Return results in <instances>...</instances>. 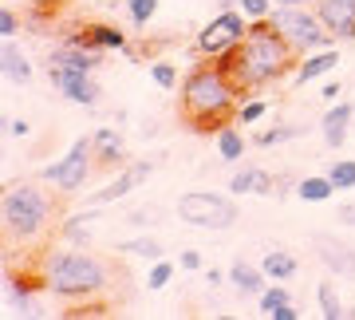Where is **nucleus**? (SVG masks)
Segmentation results:
<instances>
[{
  "mask_svg": "<svg viewBox=\"0 0 355 320\" xmlns=\"http://www.w3.org/2000/svg\"><path fill=\"white\" fill-rule=\"evenodd\" d=\"M312 249H316L320 265L331 273V277H355V249L336 233H316L312 237Z\"/></svg>",
  "mask_w": 355,
  "mask_h": 320,
  "instance_id": "obj_11",
  "label": "nucleus"
},
{
  "mask_svg": "<svg viewBox=\"0 0 355 320\" xmlns=\"http://www.w3.org/2000/svg\"><path fill=\"white\" fill-rule=\"evenodd\" d=\"M91 151H95V170H123L130 162L127 139L114 127H99L91 135Z\"/></svg>",
  "mask_w": 355,
  "mask_h": 320,
  "instance_id": "obj_12",
  "label": "nucleus"
},
{
  "mask_svg": "<svg viewBox=\"0 0 355 320\" xmlns=\"http://www.w3.org/2000/svg\"><path fill=\"white\" fill-rule=\"evenodd\" d=\"M119 249L130 253V257H146V261H162V257H166V249H162L158 237H127Z\"/></svg>",
  "mask_w": 355,
  "mask_h": 320,
  "instance_id": "obj_27",
  "label": "nucleus"
},
{
  "mask_svg": "<svg viewBox=\"0 0 355 320\" xmlns=\"http://www.w3.org/2000/svg\"><path fill=\"white\" fill-rule=\"evenodd\" d=\"M328 178H331V186H336L340 194L355 190V158H340V162H331Z\"/></svg>",
  "mask_w": 355,
  "mask_h": 320,
  "instance_id": "obj_30",
  "label": "nucleus"
},
{
  "mask_svg": "<svg viewBox=\"0 0 355 320\" xmlns=\"http://www.w3.org/2000/svg\"><path fill=\"white\" fill-rule=\"evenodd\" d=\"M292 60H296V51L284 44V36L272 28V20H257L249 28V36L237 44V51L225 56L221 64L229 67V76L237 79V87L245 95H253V91H261V87H268V83H277V79L288 76Z\"/></svg>",
  "mask_w": 355,
  "mask_h": 320,
  "instance_id": "obj_2",
  "label": "nucleus"
},
{
  "mask_svg": "<svg viewBox=\"0 0 355 320\" xmlns=\"http://www.w3.org/2000/svg\"><path fill=\"white\" fill-rule=\"evenodd\" d=\"M158 16V0H127V20L130 28H146Z\"/></svg>",
  "mask_w": 355,
  "mask_h": 320,
  "instance_id": "obj_31",
  "label": "nucleus"
},
{
  "mask_svg": "<svg viewBox=\"0 0 355 320\" xmlns=\"http://www.w3.org/2000/svg\"><path fill=\"white\" fill-rule=\"evenodd\" d=\"M331 194H340L336 190V186H331V178L328 174H312V178H300L296 182V198H300V202H328Z\"/></svg>",
  "mask_w": 355,
  "mask_h": 320,
  "instance_id": "obj_25",
  "label": "nucleus"
},
{
  "mask_svg": "<svg viewBox=\"0 0 355 320\" xmlns=\"http://www.w3.org/2000/svg\"><path fill=\"white\" fill-rule=\"evenodd\" d=\"M352 119H355V103H347V99H336L328 111H324V119H320V135H324V142H328L331 151H340L343 142H347Z\"/></svg>",
  "mask_w": 355,
  "mask_h": 320,
  "instance_id": "obj_15",
  "label": "nucleus"
},
{
  "mask_svg": "<svg viewBox=\"0 0 355 320\" xmlns=\"http://www.w3.org/2000/svg\"><path fill=\"white\" fill-rule=\"evenodd\" d=\"M237 8L249 16V24H257V20H268L277 12V0H237Z\"/></svg>",
  "mask_w": 355,
  "mask_h": 320,
  "instance_id": "obj_34",
  "label": "nucleus"
},
{
  "mask_svg": "<svg viewBox=\"0 0 355 320\" xmlns=\"http://www.w3.org/2000/svg\"><path fill=\"white\" fill-rule=\"evenodd\" d=\"M316 0H277V8H312Z\"/></svg>",
  "mask_w": 355,
  "mask_h": 320,
  "instance_id": "obj_43",
  "label": "nucleus"
},
{
  "mask_svg": "<svg viewBox=\"0 0 355 320\" xmlns=\"http://www.w3.org/2000/svg\"><path fill=\"white\" fill-rule=\"evenodd\" d=\"M178 265H182V269H190V273H202L205 269V261H202L198 249H182V253H178Z\"/></svg>",
  "mask_w": 355,
  "mask_h": 320,
  "instance_id": "obj_37",
  "label": "nucleus"
},
{
  "mask_svg": "<svg viewBox=\"0 0 355 320\" xmlns=\"http://www.w3.org/2000/svg\"><path fill=\"white\" fill-rule=\"evenodd\" d=\"M272 28H277L284 44H288L296 56H308V51H320V48H336V36H331L324 20L316 16V4L312 8H277L268 16Z\"/></svg>",
  "mask_w": 355,
  "mask_h": 320,
  "instance_id": "obj_6",
  "label": "nucleus"
},
{
  "mask_svg": "<svg viewBox=\"0 0 355 320\" xmlns=\"http://www.w3.org/2000/svg\"><path fill=\"white\" fill-rule=\"evenodd\" d=\"M91 170H95V151H91V135H79L71 146H67L64 158H55V162H48V167L40 170V178L48 182V186H55L60 194H76L87 186Z\"/></svg>",
  "mask_w": 355,
  "mask_h": 320,
  "instance_id": "obj_8",
  "label": "nucleus"
},
{
  "mask_svg": "<svg viewBox=\"0 0 355 320\" xmlns=\"http://www.w3.org/2000/svg\"><path fill=\"white\" fill-rule=\"evenodd\" d=\"M71 40H79L83 48H95V51L127 48V32H123V28H111V24H87L79 36H71Z\"/></svg>",
  "mask_w": 355,
  "mask_h": 320,
  "instance_id": "obj_21",
  "label": "nucleus"
},
{
  "mask_svg": "<svg viewBox=\"0 0 355 320\" xmlns=\"http://www.w3.org/2000/svg\"><path fill=\"white\" fill-rule=\"evenodd\" d=\"M261 269L268 273V281H292L296 269H300V261H296L288 249H268V253L261 257Z\"/></svg>",
  "mask_w": 355,
  "mask_h": 320,
  "instance_id": "obj_24",
  "label": "nucleus"
},
{
  "mask_svg": "<svg viewBox=\"0 0 355 320\" xmlns=\"http://www.w3.org/2000/svg\"><path fill=\"white\" fill-rule=\"evenodd\" d=\"M8 130H12L16 139H24V135H28V130H32V127H28L24 119H8Z\"/></svg>",
  "mask_w": 355,
  "mask_h": 320,
  "instance_id": "obj_42",
  "label": "nucleus"
},
{
  "mask_svg": "<svg viewBox=\"0 0 355 320\" xmlns=\"http://www.w3.org/2000/svg\"><path fill=\"white\" fill-rule=\"evenodd\" d=\"M300 135H308V127H268L253 135V146H280V142H292Z\"/></svg>",
  "mask_w": 355,
  "mask_h": 320,
  "instance_id": "obj_28",
  "label": "nucleus"
},
{
  "mask_svg": "<svg viewBox=\"0 0 355 320\" xmlns=\"http://www.w3.org/2000/svg\"><path fill=\"white\" fill-rule=\"evenodd\" d=\"M48 79H51V87L60 91L67 103H76V107H95V103H99V83L91 79V71L48 64Z\"/></svg>",
  "mask_w": 355,
  "mask_h": 320,
  "instance_id": "obj_9",
  "label": "nucleus"
},
{
  "mask_svg": "<svg viewBox=\"0 0 355 320\" xmlns=\"http://www.w3.org/2000/svg\"><path fill=\"white\" fill-rule=\"evenodd\" d=\"M265 115H268V103H265V99H241L237 123H241V127H253V123H261Z\"/></svg>",
  "mask_w": 355,
  "mask_h": 320,
  "instance_id": "obj_35",
  "label": "nucleus"
},
{
  "mask_svg": "<svg viewBox=\"0 0 355 320\" xmlns=\"http://www.w3.org/2000/svg\"><path fill=\"white\" fill-rule=\"evenodd\" d=\"M214 146H217V154H221V162H241L245 146H249V139L241 135V123H225V127L214 135Z\"/></svg>",
  "mask_w": 355,
  "mask_h": 320,
  "instance_id": "obj_23",
  "label": "nucleus"
},
{
  "mask_svg": "<svg viewBox=\"0 0 355 320\" xmlns=\"http://www.w3.org/2000/svg\"><path fill=\"white\" fill-rule=\"evenodd\" d=\"M316 305H320V317L324 320H343V317H352L347 312V305H343V296H340V289L331 281H324L316 289Z\"/></svg>",
  "mask_w": 355,
  "mask_h": 320,
  "instance_id": "obj_26",
  "label": "nucleus"
},
{
  "mask_svg": "<svg viewBox=\"0 0 355 320\" xmlns=\"http://www.w3.org/2000/svg\"><path fill=\"white\" fill-rule=\"evenodd\" d=\"M249 16L241 12V8H217V16L209 20V24L198 32V51H202L205 60H225V56H233L237 51V44H241L245 36H249Z\"/></svg>",
  "mask_w": 355,
  "mask_h": 320,
  "instance_id": "obj_7",
  "label": "nucleus"
},
{
  "mask_svg": "<svg viewBox=\"0 0 355 320\" xmlns=\"http://www.w3.org/2000/svg\"><path fill=\"white\" fill-rule=\"evenodd\" d=\"M150 79L162 91H174L178 87V67L170 64V60H154V64H150Z\"/></svg>",
  "mask_w": 355,
  "mask_h": 320,
  "instance_id": "obj_32",
  "label": "nucleus"
},
{
  "mask_svg": "<svg viewBox=\"0 0 355 320\" xmlns=\"http://www.w3.org/2000/svg\"><path fill=\"white\" fill-rule=\"evenodd\" d=\"M16 32H20V20H16V12H12V8H0V36L12 40Z\"/></svg>",
  "mask_w": 355,
  "mask_h": 320,
  "instance_id": "obj_36",
  "label": "nucleus"
},
{
  "mask_svg": "<svg viewBox=\"0 0 355 320\" xmlns=\"http://www.w3.org/2000/svg\"><path fill=\"white\" fill-rule=\"evenodd\" d=\"M178 218L193 226V230H205V233H221V230H233L237 226V202L233 194H214V190H190L178 198Z\"/></svg>",
  "mask_w": 355,
  "mask_h": 320,
  "instance_id": "obj_5",
  "label": "nucleus"
},
{
  "mask_svg": "<svg viewBox=\"0 0 355 320\" xmlns=\"http://www.w3.org/2000/svg\"><path fill=\"white\" fill-rule=\"evenodd\" d=\"M103 51H95V48H83L79 40H67V44H60V48H51V56H48V64H55V67H76V71H99V60Z\"/></svg>",
  "mask_w": 355,
  "mask_h": 320,
  "instance_id": "obj_16",
  "label": "nucleus"
},
{
  "mask_svg": "<svg viewBox=\"0 0 355 320\" xmlns=\"http://www.w3.org/2000/svg\"><path fill=\"white\" fill-rule=\"evenodd\" d=\"M316 16L336 36V44L355 40V0H316Z\"/></svg>",
  "mask_w": 355,
  "mask_h": 320,
  "instance_id": "obj_13",
  "label": "nucleus"
},
{
  "mask_svg": "<svg viewBox=\"0 0 355 320\" xmlns=\"http://www.w3.org/2000/svg\"><path fill=\"white\" fill-rule=\"evenodd\" d=\"M0 76L8 79V83H20V87H28L32 76H36V71H32V60L16 48L12 40H4V44H0Z\"/></svg>",
  "mask_w": 355,
  "mask_h": 320,
  "instance_id": "obj_20",
  "label": "nucleus"
},
{
  "mask_svg": "<svg viewBox=\"0 0 355 320\" xmlns=\"http://www.w3.org/2000/svg\"><path fill=\"white\" fill-rule=\"evenodd\" d=\"M241 95L237 79L229 76L225 64L217 60H205L186 76L182 83V115L193 130L202 135H217L225 123H237V111H241Z\"/></svg>",
  "mask_w": 355,
  "mask_h": 320,
  "instance_id": "obj_1",
  "label": "nucleus"
},
{
  "mask_svg": "<svg viewBox=\"0 0 355 320\" xmlns=\"http://www.w3.org/2000/svg\"><path fill=\"white\" fill-rule=\"evenodd\" d=\"M36 289H44L40 273H36V277H16V273H8V289H4V296H8V305H12L16 312L40 317L44 308H40V301H36Z\"/></svg>",
  "mask_w": 355,
  "mask_h": 320,
  "instance_id": "obj_17",
  "label": "nucleus"
},
{
  "mask_svg": "<svg viewBox=\"0 0 355 320\" xmlns=\"http://www.w3.org/2000/svg\"><path fill=\"white\" fill-rule=\"evenodd\" d=\"M336 218H340L343 226H347V230H355V198H352V202H343V205H340V214H336Z\"/></svg>",
  "mask_w": 355,
  "mask_h": 320,
  "instance_id": "obj_39",
  "label": "nucleus"
},
{
  "mask_svg": "<svg viewBox=\"0 0 355 320\" xmlns=\"http://www.w3.org/2000/svg\"><path fill=\"white\" fill-rule=\"evenodd\" d=\"M174 281V265H170V261H150V273H146V289H154V293H158V289H166V285Z\"/></svg>",
  "mask_w": 355,
  "mask_h": 320,
  "instance_id": "obj_33",
  "label": "nucleus"
},
{
  "mask_svg": "<svg viewBox=\"0 0 355 320\" xmlns=\"http://www.w3.org/2000/svg\"><path fill=\"white\" fill-rule=\"evenodd\" d=\"M95 218H99V214H95V205L79 210V214H67V218L60 221V237H64L67 245H79V249H87L91 237H95V233H91V221H95Z\"/></svg>",
  "mask_w": 355,
  "mask_h": 320,
  "instance_id": "obj_22",
  "label": "nucleus"
},
{
  "mask_svg": "<svg viewBox=\"0 0 355 320\" xmlns=\"http://www.w3.org/2000/svg\"><path fill=\"white\" fill-rule=\"evenodd\" d=\"M340 51L336 48H320V51H308V56H300V64H296V71H292V83L296 87H304V83H316V79H328L336 67H340Z\"/></svg>",
  "mask_w": 355,
  "mask_h": 320,
  "instance_id": "obj_14",
  "label": "nucleus"
},
{
  "mask_svg": "<svg viewBox=\"0 0 355 320\" xmlns=\"http://www.w3.org/2000/svg\"><path fill=\"white\" fill-rule=\"evenodd\" d=\"M272 194H277V198H288V194H296V178H292V174H280V178H277V190H272Z\"/></svg>",
  "mask_w": 355,
  "mask_h": 320,
  "instance_id": "obj_38",
  "label": "nucleus"
},
{
  "mask_svg": "<svg viewBox=\"0 0 355 320\" xmlns=\"http://www.w3.org/2000/svg\"><path fill=\"white\" fill-rule=\"evenodd\" d=\"M36 273L44 281V293L60 296V301H95L111 285V261L83 253L79 245L76 249H44Z\"/></svg>",
  "mask_w": 355,
  "mask_h": 320,
  "instance_id": "obj_4",
  "label": "nucleus"
},
{
  "mask_svg": "<svg viewBox=\"0 0 355 320\" xmlns=\"http://www.w3.org/2000/svg\"><path fill=\"white\" fill-rule=\"evenodd\" d=\"M40 182H12L0 198V237L8 249L40 245L55 226V194L60 190L55 186L48 190Z\"/></svg>",
  "mask_w": 355,
  "mask_h": 320,
  "instance_id": "obj_3",
  "label": "nucleus"
},
{
  "mask_svg": "<svg viewBox=\"0 0 355 320\" xmlns=\"http://www.w3.org/2000/svg\"><path fill=\"white\" fill-rule=\"evenodd\" d=\"M225 281L241 296H261L268 289V273L261 269V265H249V261H233L229 273H225Z\"/></svg>",
  "mask_w": 355,
  "mask_h": 320,
  "instance_id": "obj_19",
  "label": "nucleus"
},
{
  "mask_svg": "<svg viewBox=\"0 0 355 320\" xmlns=\"http://www.w3.org/2000/svg\"><path fill=\"white\" fill-rule=\"evenodd\" d=\"M284 305H292V296H288V289H284V281H272L265 293L257 296V308H261L265 317H272V312H277V308H284Z\"/></svg>",
  "mask_w": 355,
  "mask_h": 320,
  "instance_id": "obj_29",
  "label": "nucleus"
},
{
  "mask_svg": "<svg viewBox=\"0 0 355 320\" xmlns=\"http://www.w3.org/2000/svg\"><path fill=\"white\" fill-rule=\"evenodd\" d=\"M205 285H221V269H205Z\"/></svg>",
  "mask_w": 355,
  "mask_h": 320,
  "instance_id": "obj_44",
  "label": "nucleus"
},
{
  "mask_svg": "<svg viewBox=\"0 0 355 320\" xmlns=\"http://www.w3.org/2000/svg\"><path fill=\"white\" fill-rule=\"evenodd\" d=\"M320 95H324V99H328V103H336V99H340V95H343V87H340V83H336V79H328V83L320 87Z\"/></svg>",
  "mask_w": 355,
  "mask_h": 320,
  "instance_id": "obj_40",
  "label": "nucleus"
},
{
  "mask_svg": "<svg viewBox=\"0 0 355 320\" xmlns=\"http://www.w3.org/2000/svg\"><path fill=\"white\" fill-rule=\"evenodd\" d=\"M217 8H237V0H217Z\"/></svg>",
  "mask_w": 355,
  "mask_h": 320,
  "instance_id": "obj_45",
  "label": "nucleus"
},
{
  "mask_svg": "<svg viewBox=\"0 0 355 320\" xmlns=\"http://www.w3.org/2000/svg\"><path fill=\"white\" fill-rule=\"evenodd\" d=\"M268 320H300V308H296V305H284V308H277Z\"/></svg>",
  "mask_w": 355,
  "mask_h": 320,
  "instance_id": "obj_41",
  "label": "nucleus"
},
{
  "mask_svg": "<svg viewBox=\"0 0 355 320\" xmlns=\"http://www.w3.org/2000/svg\"><path fill=\"white\" fill-rule=\"evenodd\" d=\"M150 174H154V162H150V158L127 162V167H123L111 182H107V186H103V190L91 194L87 202H91V205H111V202H123V198H127L130 190H139V186H142L146 178H150Z\"/></svg>",
  "mask_w": 355,
  "mask_h": 320,
  "instance_id": "obj_10",
  "label": "nucleus"
},
{
  "mask_svg": "<svg viewBox=\"0 0 355 320\" xmlns=\"http://www.w3.org/2000/svg\"><path fill=\"white\" fill-rule=\"evenodd\" d=\"M277 190V178L261 167H241L233 178H229V194L233 198H245V194H257V198H265V194Z\"/></svg>",
  "mask_w": 355,
  "mask_h": 320,
  "instance_id": "obj_18",
  "label": "nucleus"
}]
</instances>
